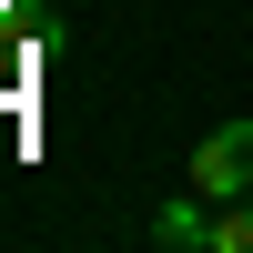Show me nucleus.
Instances as JSON below:
<instances>
[{"label": "nucleus", "mask_w": 253, "mask_h": 253, "mask_svg": "<svg viewBox=\"0 0 253 253\" xmlns=\"http://www.w3.org/2000/svg\"><path fill=\"white\" fill-rule=\"evenodd\" d=\"M182 182H193L203 203H243V193H253V122H223V132H203Z\"/></svg>", "instance_id": "nucleus-1"}, {"label": "nucleus", "mask_w": 253, "mask_h": 253, "mask_svg": "<svg viewBox=\"0 0 253 253\" xmlns=\"http://www.w3.org/2000/svg\"><path fill=\"white\" fill-rule=\"evenodd\" d=\"M213 253H253V193L243 203H213Z\"/></svg>", "instance_id": "nucleus-3"}, {"label": "nucleus", "mask_w": 253, "mask_h": 253, "mask_svg": "<svg viewBox=\"0 0 253 253\" xmlns=\"http://www.w3.org/2000/svg\"><path fill=\"white\" fill-rule=\"evenodd\" d=\"M152 243H172V253H213V203H162V213H152Z\"/></svg>", "instance_id": "nucleus-2"}]
</instances>
